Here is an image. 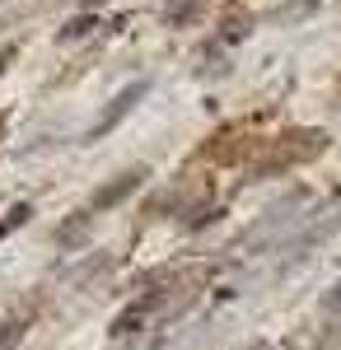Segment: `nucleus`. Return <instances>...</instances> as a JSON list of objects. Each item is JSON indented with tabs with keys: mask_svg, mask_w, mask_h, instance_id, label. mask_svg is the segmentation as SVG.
<instances>
[{
	"mask_svg": "<svg viewBox=\"0 0 341 350\" xmlns=\"http://www.w3.org/2000/svg\"><path fill=\"white\" fill-rule=\"evenodd\" d=\"M323 150H327V131H286L276 140H266V150L257 154L253 173L271 178V173H286V168H299V163L318 159Z\"/></svg>",
	"mask_w": 341,
	"mask_h": 350,
	"instance_id": "nucleus-1",
	"label": "nucleus"
},
{
	"mask_svg": "<svg viewBox=\"0 0 341 350\" xmlns=\"http://www.w3.org/2000/svg\"><path fill=\"white\" fill-rule=\"evenodd\" d=\"M140 183H145V173H140V168H131V173H122V178H112V183H103V187L94 191V201H89V206H94V211H108V206L127 201V196H131V191L140 187Z\"/></svg>",
	"mask_w": 341,
	"mask_h": 350,
	"instance_id": "nucleus-2",
	"label": "nucleus"
},
{
	"mask_svg": "<svg viewBox=\"0 0 341 350\" xmlns=\"http://www.w3.org/2000/svg\"><path fill=\"white\" fill-rule=\"evenodd\" d=\"M136 98H145V84H131V89H122V94H117V103H112V108H108L103 117L94 122L89 140H99V135H108V131H112V126H117V122H122V117L131 112V103H136Z\"/></svg>",
	"mask_w": 341,
	"mask_h": 350,
	"instance_id": "nucleus-3",
	"label": "nucleus"
},
{
	"mask_svg": "<svg viewBox=\"0 0 341 350\" xmlns=\"http://www.w3.org/2000/svg\"><path fill=\"white\" fill-rule=\"evenodd\" d=\"M314 10H318V0H286L281 10L266 14V24H299V19H309Z\"/></svg>",
	"mask_w": 341,
	"mask_h": 350,
	"instance_id": "nucleus-4",
	"label": "nucleus"
},
{
	"mask_svg": "<svg viewBox=\"0 0 341 350\" xmlns=\"http://www.w3.org/2000/svg\"><path fill=\"white\" fill-rule=\"evenodd\" d=\"M201 14V0H168L164 5V24L168 28H183L187 19H197Z\"/></svg>",
	"mask_w": 341,
	"mask_h": 350,
	"instance_id": "nucleus-5",
	"label": "nucleus"
},
{
	"mask_svg": "<svg viewBox=\"0 0 341 350\" xmlns=\"http://www.w3.org/2000/svg\"><path fill=\"white\" fill-rule=\"evenodd\" d=\"M24 341V323L19 318H0V350H14Z\"/></svg>",
	"mask_w": 341,
	"mask_h": 350,
	"instance_id": "nucleus-6",
	"label": "nucleus"
},
{
	"mask_svg": "<svg viewBox=\"0 0 341 350\" xmlns=\"http://www.w3.org/2000/svg\"><path fill=\"white\" fill-rule=\"evenodd\" d=\"M243 33H248V14H225V42H238V38H243Z\"/></svg>",
	"mask_w": 341,
	"mask_h": 350,
	"instance_id": "nucleus-7",
	"label": "nucleus"
},
{
	"mask_svg": "<svg viewBox=\"0 0 341 350\" xmlns=\"http://www.w3.org/2000/svg\"><path fill=\"white\" fill-rule=\"evenodd\" d=\"M84 33H94V19H89V14H79V19H71V24L61 28L66 42H71V38H84Z\"/></svg>",
	"mask_w": 341,
	"mask_h": 350,
	"instance_id": "nucleus-8",
	"label": "nucleus"
},
{
	"mask_svg": "<svg viewBox=\"0 0 341 350\" xmlns=\"http://www.w3.org/2000/svg\"><path fill=\"white\" fill-rule=\"evenodd\" d=\"M327 308H341V280L332 285V295H327Z\"/></svg>",
	"mask_w": 341,
	"mask_h": 350,
	"instance_id": "nucleus-9",
	"label": "nucleus"
},
{
	"mask_svg": "<svg viewBox=\"0 0 341 350\" xmlns=\"http://www.w3.org/2000/svg\"><path fill=\"white\" fill-rule=\"evenodd\" d=\"M84 5H99V0H84Z\"/></svg>",
	"mask_w": 341,
	"mask_h": 350,
	"instance_id": "nucleus-10",
	"label": "nucleus"
}]
</instances>
